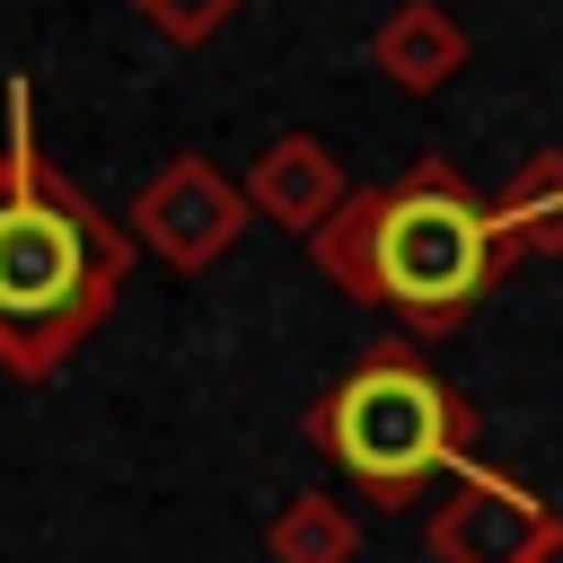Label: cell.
<instances>
[{"label": "cell", "mask_w": 563, "mask_h": 563, "mask_svg": "<svg viewBox=\"0 0 563 563\" xmlns=\"http://www.w3.org/2000/svg\"><path fill=\"white\" fill-rule=\"evenodd\" d=\"M132 229L106 220L44 150H35V88L9 79L0 132V369L44 387L123 299Z\"/></svg>", "instance_id": "1"}, {"label": "cell", "mask_w": 563, "mask_h": 563, "mask_svg": "<svg viewBox=\"0 0 563 563\" xmlns=\"http://www.w3.org/2000/svg\"><path fill=\"white\" fill-rule=\"evenodd\" d=\"M308 255L343 299L387 308L413 334H457L519 264L493 194H475L449 158H413L396 185H352L343 211L308 238Z\"/></svg>", "instance_id": "2"}, {"label": "cell", "mask_w": 563, "mask_h": 563, "mask_svg": "<svg viewBox=\"0 0 563 563\" xmlns=\"http://www.w3.org/2000/svg\"><path fill=\"white\" fill-rule=\"evenodd\" d=\"M308 449L334 457L369 501H422L440 475L466 466L475 449V405L413 352V343H369L334 387L308 405Z\"/></svg>", "instance_id": "3"}, {"label": "cell", "mask_w": 563, "mask_h": 563, "mask_svg": "<svg viewBox=\"0 0 563 563\" xmlns=\"http://www.w3.org/2000/svg\"><path fill=\"white\" fill-rule=\"evenodd\" d=\"M246 220H255L246 185L220 176L202 150H176V158L132 194V211H123V229H132L158 264H176V273H211V264L246 238Z\"/></svg>", "instance_id": "4"}, {"label": "cell", "mask_w": 563, "mask_h": 563, "mask_svg": "<svg viewBox=\"0 0 563 563\" xmlns=\"http://www.w3.org/2000/svg\"><path fill=\"white\" fill-rule=\"evenodd\" d=\"M545 528H554V510L528 484H510L493 466H457L422 519V545H431V563H528Z\"/></svg>", "instance_id": "5"}, {"label": "cell", "mask_w": 563, "mask_h": 563, "mask_svg": "<svg viewBox=\"0 0 563 563\" xmlns=\"http://www.w3.org/2000/svg\"><path fill=\"white\" fill-rule=\"evenodd\" d=\"M343 194H352V176H343V158H334L317 132H273V141L255 150V167H246L255 220H273V229H290V238H317V229L343 211Z\"/></svg>", "instance_id": "6"}, {"label": "cell", "mask_w": 563, "mask_h": 563, "mask_svg": "<svg viewBox=\"0 0 563 563\" xmlns=\"http://www.w3.org/2000/svg\"><path fill=\"white\" fill-rule=\"evenodd\" d=\"M466 62H475V35H466L457 9H440V0H396L387 26L369 35V70L396 79L405 97H440Z\"/></svg>", "instance_id": "7"}, {"label": "cell", "mask_w": 563, "mask_h": 563, "mask_svg": "<svg viewBox=\"0 0 563 563\" xmlns=\"http://www.w3.org/2000/svg\"><path fill=\"white\" fill-rule=\"evenodd\" d=\"M264 554L273 563H352L361 554V519L334 501V493H290L264 528Z\"/></svg>", "instance_id": "8"}, {"label": "cell", "mask_w": 563, "mask_h": 563, "mask_svg": "<svg viewBox=\"0 0 563 563\" xmlns=\"http://www.w3.org/2000/svg\"><path fill=\"white\" fill-rule=\"evenodd\" d=\"M501 229L519 255H563V150H537L501 194H493Z\"/></svg>", "instance_id": "9"}, {"label": "cell", "mask_w": 563, "mask_h": 563, "mask_svg": "<svg viewBox=\"0 0 563 563\" xmlns=\"http://www.w3.org/2000/svg\"><path fill=\"white\" fill-rule=\"evenodd\" d=\"M123 9H141V26H150V35H167L176 53H194V44H211L246 0H123Z\"/></svg>", "instance_id": "10"}, {"label": "cell", "mask_w": 563, "mask_h": 563, "mask_svg": "<svg viewBox=\"0 0 563 563\" xmlns=\"http://www.w3.org/2000/svg\"><path fill=\"white\" fill-rule=\"evenodd\" d=\"M528 563H563V519H554V528L537 537V554H528Z\"/></svg>", "instance_id": "11"}]
</instances>
